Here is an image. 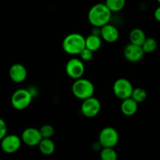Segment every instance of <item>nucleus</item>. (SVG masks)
I'll list each match as a JSON object with an SVG mask.
<instances>
[{
    "label": "nucleus",
    "mask_w": 160,
    "mask_h": 160,
    "mask_svg": "<svg viewBox=\"0 0 160 160\" xmlns=\"http://www.w3.org/2000/svg\"><path fill=\"white\" fill-rule=\"evenodd\" d=\"M112 17V12L105 3H97L91 7L88 13V19L95 28H102L108 24Z\"/></svg>",
    "instance_id": "1"
},
{
    "label": "nucleus",
    "mask_w": 160,
    "mask_h": 160,
    "mask_svg": "<svg viewBox=\"0 0 160 160\" xmlns=\"http://www.w3.org/2000/svg\"><path fill=\"white\" fill-rule=\"evenodd\" d=\"M62 49L69 55H80L85 48V37L79 33H71L62 40Z\"/></svg>",
    "instance_id": "2"
},
{
    "label": "nucleus",
    "mask_w": 160,
    "mask_h": 160,
    "mask_svg": "<svg viewBox=\"0 0 160 160\" xmlns=\"http://www.w3.org/2000/svg\"><path fill=\"white\" fill-rule=\"evenodd\" d=\"M71 91L77 98L84 101L93 97L95 93V86L92 81L82 78L74 81L72 84Z\"/></svg>",
    "instance_id": "3"
},
{
    "label": "nucleus",
    "mask_w": 160,
    "mask_h": 160,
    "mask_svg": "<svg viewBox=\"0 0 160 160\" xmlns=\"http://www.w3.org/2000/svg\"><path fill=\"white\" fill-rule=\"evenodd\" d=\"M33 98L34 96L29 89H17L11 96V105L17 110H23L31 105Z\"/></svg>",
    "instance_id": "4"
},
{
    "label": "nucleus",
    "mask_w": 160,
    "mask_h": 160,
    "mask_svg": "<svg viewBox=\"0 0 160 160\" xmlns=\"http://www.w3.org/2000/svg\"><path fill=\"white\" fill-rule=\"evenodd\" d=\"M120 136L118 131L112 127L103 128L98 135V143L102 148H114L118 144Z\"/></svg>",
    "instance_id": "5"
},
{
    "label": "nucleus",
    "mask_w": 160,
    "mask_h": 160,
    "mask_svg": "<svg viewBox=\"0 0 160 160\" xmlns=\"http://www.w3.org/2000/svg\"><path fill=\"white\" fill-rule=\"evenodd\" d=\"M112 90L116 97L123 101L131 98L134 87L129 80L126 78H119L114 82Z\"/></svg>",
    "instance_id": "6"
},
{
    "label": "nucleus",
    "mask_w": 160,
    "mask_h": 160,
    "mask_svg": "<svg viewBox=\"0 0 160 160\" xmlns=\"http://www.w3.org/2000/svg\"><path fill=\"white\" fill-rule=\"evenodd\" d=\"M65 70L68 77L76 81L83 78L85 71V67L84 62L81 59L73 57L67 61Z\"/></svg>",
    "instance_id": "7"
},
{
    "label": "nucleus",
    "mask_w": 160,
    "mask_h": 160,
    "mask_svg": "<svg viewBox=\"0 0 160 160\" xmlns=\"http://www.w3.org/2000/svg\"><path fill=\"white\" fill-rule=\"evenodd\" d=\"M101 107V102L99 100L93 96L82 101L81 112L87 118H93L99 113Z\"/></svg>",
    "instance_id": "8"
},
{
    "label": "nucleus",
    "mask_w": 160,
    "mask_h": 160,
    "mask_svg": "<svg viewBox=\"0 0 160 160\" xmlns=\"http://www.w3.org/2000/svg\"><path fill=\"white\" fill-rule=\"evenodd\" d=\"M21 144V138L16 134H7L0 142V148L7 154H12L20 149Z\"/></svg>",
    "instance_id": "9"
},
{
    "label": "nucleus",
    "mask_w": 160,
    "mask_h": 160,
    "mask_svg": "<svg viewBox=\"0 0 160 160\" xmlns=\"http://www.w3.org/2000/svg\"><path fill=\"white\" fill-rule=\"evenodd\" d=\"M20 138L22 142L30 147L38 146L39 143L42 140L40 131L35 128H28L24 129Z\"/></svg>",
    "instance_id": "10"
},
{
    "label": "nucleus",
    "mask_w": 160,
    "mask_h": 160,
    "mask_svg": "<svg viewBox=\"0 0 160 160\" xmlns=\"http://www.w3.org/2000/svg\"><path fill=\"white\" fill-rule=\"evenodd\" d=\"M145 55L142 46L133 45L130 43L126 45L123 50V56L125 59L130 62H138L142 59Z\"/></svg>",
    "instance_id": "11"
},
{
    "label": "nucleus",
    "mask_w": 160,
    "mask_h": 160,
    "mask_svg": "<svg viewBox=\"0 0 160 160\" xmlns=\"http://www.w3.org/2000/svg\"><path fill=\"white\" fill-rule=\"evenodd\" d=\"M9 76L12 82L20 84L27 79L28 70L23 64L14 63L9 68Z\"/></svg>",
    "instance_id": "12"
},
{
    "label": "nucleus",
    "mask_w": 160,
    "mask_h": 160,
    "mask_svg": "<svg viewBox=\"0 0 160 160\" xmlns=\"http://www.w3.org/2000/svg\"><path fill=\"white\" fill-rule=\"evenodd\" d=\"M101 36L102 39L108 43H114L117 42L120 37V32L117 27L114 25L108 23L101 28Z\"/></svg>",
    "instance_id": "13"
},
{
    "label": "nucleus",
    "mask_w": 160,
    "mask_h": 160,
    "mask_svg": "<svg viewBox=\"0 0 160 160\" xmlns=\"http://www.w3.org/2000/svg\"><path fill=\"white\" fill-rule=\"evenodd\" d=\"M138 109V103L136 102L131 98L122 101L120 110L123 115L127 117H131L137 112Z\"/></svg>",
    "instance_id": "14"
},
{
    "label": "nucleus",
    "mask_w": 160,
    "mask_h": 160,
    "mask_svg": "<svg viewBox=\"0 0 160 160\" xmlns=\"http://www.w3.org/2000/svg\"><path fill=\"white\" fill-rule=\"evenodd\" d=\"M146 38L147 37L145 31L141 28H134L129 34L130 43L138 46H142Z\"/></svg>",
    "instance_id": "15"
},
{
    "label": "nucleus",
    "mask_w": 160,
    "mask_h": 160,
    "mask_svg": "<svg viewBox=\"0 0 160 160\" xmlns=\"http://www.w3.org/2000/svg\"><path fill=\"white\" fill-rule=\"evenodd\" d=\"M102 45V39L100 36L90 34L85 38V48L93 52L99 50Z\"/></svg>",
    "instance_id": "16"
},
{
    "label": "nucleus",
    "mask_w": 160,
    "mask_h": 160,
    "mask_svg": "<svg viewBox=\"0 0 160 160\" xmlns=\"http://www.w3.org/2000/svg\"><path fill=\"white\" fill-rule=\"evenodd\" d=\"M41 153L45 156H51L56 150V145L52 138H42L38 145Z\"/></svg>",
    "instance_id": "17"
},
{
    "label": "nucleus",
    "mask_w": 160,
    "mask_h": 160,
    "mask_svg": "<svg viewBox=\"0 0 160 160\" xmlns=\"http://www.w3.org/2000/svg\"><path fill=\"white\" fill-rule=\"evenodd\" d=\"M108 9L112 12L121 11L126 5V0H106L105 2Z\"/></svg>",
    "instance_id": "18"
},
{
    "label": "nucleus",
    "mask_w": 160,
    "mask_h": 160,
    "mask_svg": "<svg viewBox=\"0 0 160 160\" xmlns=\"http://www.w3.org/2000/svg\"><path fill=\"white\" fill-rule=\"evenodd\" d=\"M101 160H117L118 155L113 148H102L100 152Z\"/></svg>",
    "instance_id": "19"
},
{
    "label": "nucleus",
    "mask_w": 160,
    "mask_h": 160,
    "mask_svg": "<svg viewBox=\"0 0 160 160\" xmlns=\"http://www.w3.org/2000/svg\"><path fill=\"white\" fill-rule=\"evenodd\" d=\"M131 98L134 99L136 102L141 103L145 101L147 98V92L142 88H134L131 95Z\"/></svg>",
    "instance_id": "20"
},
{
    "label": "nucleus",
    "mask_w": 160,
    "mask_h": 160,
    "mask_svg": "<svg viewBox=\"0 0 160 160\" xmlns=\"http://www.w3.org/2000/svg\"><path fill=\"white\" fill-rule=\"evenodd\" d=\"M158 43L157 41L153 38H147L146 40L145 41L144 44L142 45V48H143L145 53H151L156 51L157 48Z\"/></svg>",
    "instance_id": "21"
},
{
    "label": "nucleus",
    "mask_w": 160,
    "mask_h": 160,
    "mask_svg": "<svg viewBox=\"0 0 160 160\" xmlns=\"http://www.w3.org/2000/svg\"><path fill=\"white\" fill-rule=\"evenodd\" d=\"M42 138H52L55 134V129L52 125L45 124L43 125L39 129Z\"/></svg>",
    "instance_id": "22"
},
{
    "label": "nucleus",
    "mask_w": 160,
    "mask_h": 160,
    "mask_svg": "<svg viewBox=\"0 0 160 160\" xmlns=\"http://www.w3.org/2000/svg\"><path fill=\"white\" fill-rule=\"evenodd\" d=\"M80 59L83 61V62H89L92 59L94 56V52L91 50L88 49V48H84L81 53H80Z\"/></svg>",
    "instance_id": "23"
},
{
    "label": "nucleus",
    "mask_w": 160,
    "mask_h": 160,
    "mask_svg": "<svg viewBox=\"0 0 160 160\" xmlns=\"http://www.w3.org/2000/svg\"><path fill=\"white\" fill-rule=\"evenodd\" d=\"M7 135V125L6 122L0 118V142Z\"/></svg>",
    "instance_id": "24"
},
{
    "label": "nucleus",
    "mask_w": 160,
    "mask_h": 160,
    "mask_svg": "<svg viewBox=\"0 0 160 160\" xmlns=\"http://www.w3.org/2000/svg\"><path fill=\"white\" fill-rule=\"evenodd\" d=\"M154 17L158 22H160V6H158L154 11Z\"/></svg>",
    "instance_id": "25"
},
{
    "label": "nucleus",
    "mask_w": 160,
    "mask_h": 160,
    "mask_svg": "<svg viewBox=\"0 0 160 160\" xmlns=\"http://www.w3.org/2000/svg\"><path fill=\"white\" fill-rule=\"evenodd\" d=\"M156 1H157V2H159V5H160V0H156Z\"/></svg>",
    "instance_id": "26"
}]
</instances>
